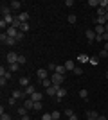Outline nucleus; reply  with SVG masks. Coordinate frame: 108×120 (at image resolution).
<instances>
[{"instance_id": "1", "label": "nucleus", "mask_w": 108, "mask_h": 120, "mask_svg": "<svg viewBox=\"0 0 108 120\" xmlns=\"http://www.w3.org/2000/svg\"><path fill=\"white\" fill-rule=\"evenodd\" d=\"M51 81H52V86H58V88H61V84H63V81H65V75H61V74H54L51 75Z\"/></svg>"}, {"instance_id": "2", "label": "nucleus", "mask_w": 108, "mask_h": 120, "mask_svg": "<svg viewBox=\"0 0 108 120\" xmlns=\"http://www.w3.org/2000/svg\"><path fill=\"white\" fill-rule=\"evenodd\" d=\"M5 61H7L9 65H13V63H18V54H16V52H7V56H5Z\"/></svg>"}, {"instance_id": "3", "label": "nucleus", "mask_w": 108, "mask_h": 120, "mask_svg": "<svg viewBox=\"0 0 108 120\" xmlns=\"http://www.w3.org/2000/svg\"><path fill=\"white\" fill-rule=\"evenodd\" d=\"M36 77L40 81H43V79H49V70L47 68H40V70L36 72Z\"/></svg>"}, {"instance_id": "4", "label": "nucleus", "mask_w": 108, "mask_h": 120, "mask_svg": "<svg viewBox=\"0 0 108 120\" xmlns=\"http://www.w3.org/2000/svg\"><path fill=\"white\" fill-rule=\"evenodd\" d=\"M85 36H87V41H88V43H94V41H96V36H97V34H96L92 29H88L87 32H85Z\"/></svg>"}, {"instance_id": "5", "label": "nucleus", "mask_w": 108, "mask_h": 120, "mask_svg": "<svg viewBox=\"0 0 108 120\" xmlns=\"http://www.w3.org/2000/svg\"><path fill=\"white\" fill-rule=\"evenodd\" d=\"M18 32H20V30L15 29V27H11V25L7 27V30H5V34L9 36V38H16V36H18Z\"/></svg>"}, {"instance_id": "6", "label": "nucleus", "mask_w": 108, "mask_h": 120, "mask_svg": "<svg viewBox=\"0 0 108 120\" xmlns=\"http://www.w3.org/2000/svg\"><path fill=\"white\" fill-rule=\"evenodd\" d=\"M63 65H65V68H67V72H74V68H76V63H74V61H72V59H67V61H65V63H63Z\"/></svg>"}, {"instance_id": "7", "label": "nucleus", "mask_w": 108, "mask_h": 120, "mask_svg": "<svg viewBox=\"0 0 108 120\" xmlns=\"http://www.w3.org/2000/svg\"><path fill=\"white\" fill-rule=\"evenodd\" d=\"M0 13H2V16H7V15H11L13 11H11V7H9V5L2 4V5H0Z\"/></svg>"}, {"instance_id": "8", "label": "nucleus", "mask_w": 108, "mask_h": 120, "mask_svg": "<svg viewBox=\"0 0 108 120\" xmlns=\"http://www.w3.org/2000/svg\"><path fill=\"white\" fill-rule=\"evenodd\" d=\"M9 7H11V11H20L22 2H20V0H13V2L9 4Z\"/></svg>"}, {"instance_id": "9", "label": "nucleus", "mask_w": 108, "mask_h": 120, "mask_svg": "<svg viewBox=\"0 0 108 120\" xmlns=\"http://www.w3.org/2000/svg\"><path fill=\"white\" fill-rule=\"evenodd\" d=\"M58 90H60V88H58V86H51V88H47V95L49 97H56L58 95Z\"/></svg>"}, {"instance_id": "10", "label": "nucleus", "mask_w": 108, "mask_h": 120, "mask_svg": "<svg viewBox=\"0 0 108 120\" xmlns=\"http://www.w3.org/2000/svg\"><path fill=\"white\" fill-rule=\"evenodd\" d=\"M11 97H15L16 100H18V99H24V97H25V91H22V90H15L13 93H11Z\"/></svg>"}, {"instance_id": "11", "label": "nucleus", "mask_w": 108, "mask_h": 120, "mask_svg": "<svg viewBox=\"0 0 108 120\" xmlns=\"http://www.w3.org/2000/svg\"><path fill=\"white\" fill-rule=\"evenodd\" d=\"M29 99H31V100H32V102H40V100H41V99H43V95H41L40 91H34V93H32V95H31V97H29Z\"/></svg>"}, {"instance_id": "12", "label": "nucleus", "mask_w": 108, "mask_h": 120, "mask_svg": "<svg viewBox=\"0 0 108 120\" xmlns=\"http://www.w3.org/2000/svg\"><path fill=\"white\" fill-rule=\"evenodd\" d=\"M24 91H25V97H31L32 93H34V91H36V88H34V86H32V84H29V86H27V88H24Z\"/></svg>"}, {"instance_id": "13", "label": "nucleus", "mask_w": 108, "mask_h": 120, "mask_svg": "<svg viewBox=\"0 0 108 120\" xmlns=\"http://www.w3.org/2000/svg\"><path fill=\"white\" fill-rule=\"evenodd\" d=\"M94 32H96L97 36H103L104 32H106V30H104V25H96V29H94Z\"/></svg>"}, {"instance_id": "14", "label": "nucleus", "mask_w": 108, "mask_h": 120, "mask_svg": "<svg viewBox=\"0 0 108 120\" xmlns=\"http://www.w3.org/2000/svg\"><path fill=\"white\" fill-rule=\"evenodd\" d=\"M16 16H18V20L22 23H27V20H29V13H20V15H16Z\"/></svg>"}, {"instance_id": "15", "label": "nucleus", "mask_w": 108, "mask_h": 120, "mask_svg": "<svg viewBox=\"0 0 108 120\" xmlns=\"http://www.w3.org/2000/svg\"><path fill=\"white\" fill-rule=\"evenodd\" d=\"M63 97H67V90H65V88H60V90H58V95H56V100H61Z\"/></svg>"}, {"instance_id": "16", "label": "nucleus", "mask_w": 108, "mask_h": 120, "mask_svg": "<svg viewBox=\"0 0 108 120\" xmlns=\"http://www.w3.org/2000/svg\"><path fill=\"white\" fill-rule=\"evenodd\" d=\"M77 61H79V63H88V61H90V56H87V54H79V56H77Z\"/></svg>"}, {"instance_id": "17", "label": "nucleus", "mask_w": 108, "mask_h": 120, "mask_svg": "<svg viewBox=\"0 0 108 120\" xmlns=\"http://www.w3.org/2000/svg\"><path fill=\"white\" fill-rule=\"evenodd\" d=\"M18 82H20V86H24V88H27V86L31 84V82H29V77H20Z\"/></svg>"}, {"instance_id": "18", "label": "nucleus", "mask_w": 108, "mask_h": 120, "mask_svg": "<svg viewBox=\"0 0 108 120\" xmlns=\"http://www.w3.org/2000/svg\"><path fill=\"white\" fill-rule=\"evenodd\" d=\"M56 74H61V75L67 74V68H65V65H56Z\"/></svg>"}, {"instance_id": "19", "label": "nucleus", "mask_w": 108, "mask_h": 120, "mask_svg": "<svg viewBox=\"0 0 108 120\" xmlns=\"http://www.w3.org/2000/svg\"><path fill=\"white\" fill-rule=\"evenodd\" d=\"M40 82H41V86H43L45 90H47V88H51V86H52V81H51V77H49V79H43V81H40Z\"/></svg>"}, {"instance_id": "20", "label": "nucleus", "mask_w": 108, "mask_h": 120, "mask_svg": "<svg viewBox=\"0 0 108 120\" xmlns=\"http://www.w3.org/2000/svg\"><path fill=\"white\" fill-rule=\"evenodd\" d=\"M2 20H4L7 25H13V22H15V16H13V15H7V16H4Z\"/></svg>"}, {"instance_id": "21", "label": "nucleus", "mask_w": 108, "mask_h": 120, "mask_svg": "<svg viewBox=\"0 0 108 120\" xmlns=\"http://www.w3.org/2000/svg\"><path fill=\"white\" fill-rule=\"evenodd\" d=\"M27 111H29V109H27L25 106H18V115H20V116H25Z\"/></svg>"}, {"instance_id": "22", "label": "nucleus", "mask_w": 108, "mask_h": 120, "mask_svg": "<svg viewBox=\"0 0 108 120\" xmlns=\"http://www.w3.org/2000/svg\"><path fill=\"white\" fill-rule=\"evenodd\" d=\"M97 116H99V113H97V111H92V109H90V111H87V118H97Z\"/></svg>"}, {"instance_id": "23", "label": "nucleus", "mask_w": 108, "mask_h": 120, "mask_svg": "<svg viewBox=\"0 0 108 120\" xmlns=\"http://www.w3.org/2000/svg\"><path fill=\"white\" fill-rule=\"evenodd\" d=\"M24 106H25L27 109L31 111V109H32V108H34V102H32V100H31V99H27V100H25V102H24Z\"/></svg>"}, {"instance_id": "24", "label": "nucleus", "mask_w": 108, "mask_h": 120, "mask_svg": "<svg viewBox=\"0 0 108 120\" xmlns=\"http://www.w3.org/2000/svg\"><path fill=\"white\" fill-rule=\"evenodd\" d=\"M96 25H106L104 16H97V18H96Z\"/></svg>"}, {"instance_id": "25", "label": "nucleus", "mask_w": 108, "mask_h": 120, "mask_svg": "<svg viewBox=\"0 0 108 120\" xmlns=\"http://www.w3.org/2000/svg\"><path fill=\"white\" fill-rule=\"evenodd\" d=\"M18 41H16V38H7V41H5V45H9V47H15Z\"/></svg>"}, {"instance_id": "26", "label": "nucleus", "mask_w": 108, "mask_h": 120, "mask_svg": "<svg viewBox=\"0 0 108 120\" xmlns=\"http://www.w3.org/2000/svg\"><path fill=\"white\" fill-rule=\"evenodd\" d=\"M88 5H90V7H97V9H99V0H88Z\"/></svg>"}, {"instance_id": "27", "label": "nucleus", "mask_w": 108, "mask_h": 120, "mask_svg": "<svg viewBox=\"0 0 108 120\" xmlns=\"http://www.w3.org/2000/svg\"><path fill=\"white\" fill-rule=\"evenodd\" d=\"M18 68H20V65H18V63H13V65H9V68H7V70H11V72H16Z\"/></svg>"}, {"instance_id": "28", "label": "nucleus", "mask_w": 108, "mask_h": 120, "mask_svg": "<svg viewBox=\"0 0 108 120\" xmlns=\"http://www.w3.org/2000/svg\"><path fill=\"white\" fill-rule=\"evenodd\" d=\"M47 70L54 74V72H56V65H54V63H49V65H47Z\"/></svg>"}, {"instance_id": "29", "label": "nucleus", "mask_w": 108, "mask_h": 120, "mask_svg": "<svg viewBox=\"0 0 108 120\" xmlns=\"http://www.w3.org/2000/svg\"><path fill=\"white\" fill-rule=\"evenodd\" d=\"M88 63H90L92 66H97V65H99V59H97V57H90V61H88Z\"/></svg>"}, {"instance_id": "30", "label": "nucleus", "mask_w": 108, "mask_h": 120, "mask_svg": "<svg viewBox=\"0 0 108 120\" xmlns=\"http://www.w3.org/2000/svg\"><path fill=\"white\" fill-rule=\"evenodd\" d=\"M76 20H77V18H76V15H68V18H67V22H68V23H76Z\"/></svg>"}, {"instance_id": "31", "label": "nucleus", "mask_w": 108, "mask_h": 120, "mask_svg": "<svg viewBox=\"0 0 108 120\" xmlns=\"http://www.w3.org/2000/svg\"><path fill=\"white\" fill-rule=\"evenodd\" d=\"M29 30V23H22L20 25V32H27Z\"/></svg>"}, {"instance_id": "32", "label": "nucleus", "mask_w": 108, "mask_h": 120, "mask_svg": "<svg viewBox=\"0 0 108 120\" xmlns=\"http://www.w3.org/2000/svg\"><path fill=\"white\" fill-rule=\"evenodd\" d=\"M79 97H81V99H88V91L87 90H79Z\"/></svg>"}, {"instance_id": "33", "label": "nucleus", "mask_w": 108, "mask_h": 120, "mask_svg": "<svg viewBox=\"0 0 108 120\" xmlns=\"http://www.w3.org/2000/svg\"><path fill=\"white\" fill-rule=\"evenodd\" d=\"M41 108H43V104H41V100H40V102H34V108H32V109H34V111H40Z\"/></svg>"}, {"instance_id": "34", "label": "nucleus", "mask_w": 108, "mask_h": 120, "mask_svg": "<svg viewBox=\"0 0 108 120\" xmlns=\"http://www.w3.org/2000/svg\"><path fill=\"white\" fill-rule=\"evenodd\" d=\"M41 120H52V113H43V115H41Z\"/></svg>"}, {"instance_id": "35", "label": "nucleus", "mask_w": 108, "mask_h": 120, "mask_svg": "<svg viewBox=\"0 0 108 120\" xmlns=\"http://www.w3.org/2000/svg\"><path fill=\"white\" fill-rule=\"evenodd\" d=\"M60 116H61L60 111H52V120H60Z\"/></svg>"}, {"instance_id": "36", "label": "nucleus", "mask_w": 108, "mask_h": 120, "mask_svg": "<svg viewBox=\"0 0 108 120\" xmlns=\"http://www.w3.org/2000/svg\"><path fill=\"white\" fill-rule=\"evenodd\" d=\"M24 63H25V56L18 54V65H24Z\"/></svg>"}, {"instance_id": "37", "label": "nucleus", "mask_w": 108, "mask_h": 120, "mask_svg": "<svg viewBox=\"0 0 108 120\" xmlns=\"http://www.w3.org/2000/svg\"><path fill=\"white\" fill-rule=\"evenodd\" d=\"M74 74H76V75H81L83 74V68H81V66H76V68H74Z\"/></svg>"}, {"instance_id": "38", "label": "nucleus", "mask_w": 108, "mask_h": 120, "mask_svg": "<svg viewBox=\"0 0 108 120\" xmlns=\"http://www.w3.org/2000/svg\"><path fill=\"white\" fill-rule=\"evenodd\" d=\"M65 115H67V116H72V115H74V109H72V108H67V109H65Z\"/></svg>"}, {"instance_id": "39", "label": "nucleus", "mask_w": 108, "mask_h": 120, "mask_svg": "<svg viewBox=\"0 0 108 120\" xmlns=\"http://www.w3.org/2000/svg\"><path fill=\"white\" fill-rule=\"evenodd\" d=\"M0 86H2V88L7 86V79H5V77H0Z\"/></svg>"}, {"instance_id": "40", "label": "nucleus", "mask_w": 108, "mask_h": 120, "mask_svg": "<svg viewBox=\"0 0 108 120\" xmlns=\"http://www.w3.org/2000/svg\"><path fill=\"white\" fill-rule=\"evenodd\" d=\"M106 5H108V0H99V7H103V9H104Z\"/></svg>"}, {"instance_id": "41", "label": "nucleus", "mask_w": 108, "mask_h": 120, "mask_svg": "<svg viewBox=\"0 0 108 120\" xmlns=\"http://www.w3.org/2000/svg\"><path fill=\"white\" fill-rule=\"evenodd\" d=\"M7 104H9V106H15V104H16V99H15V97H9V100H7Z\"/></svg>"}, {"instance_id": "42", "label": "nucleus", "mask_w": 108, "mask_h": 120, "mask_svg": "<svg viewBox=\"0 0 108 120\" xmlns=\"http://www.w3.org/2000/svg\"><path fill=\"white\" fill-rule=\"evenodd\" d=\"M104 15H106V11H104L103 7H99L97 9V16H104Z\"/></svg>"}, {"instance_id": "43", "label": "nucleus", "mask_w": 108, "mask_h": 120, "mask_svg": "<svg viewBox=\"0 0 108 120\" xmlns=\"http://www.w3.org/2000/svg\"><path fill=\"white\" fill-rule=\"evenodd\" d=\"M99 56H101V57H108V52H106V50H101V52H99Z\"/></svg>"}, {"instance_id": "44", "label": "nucleus", "mask_w": 108, "mask_h": 120, "mask_svg": "<svg viewBox=\"0 0 108 120\" xmlns=\"http://www.w3.org/2000/svg\"><path fill=\"white\" fill-rule=\"evenodd\" d=\"M0 120H11V116H9V115H7V113H4V115L0 116Z\"/></svg>"}, {"instance_id": "45", "label": "nucleus", "mask_w": 108, "mask_h": 120, "mask_svg": "<svg viewBox=\"0 0 108 120\" xmlns=\"http://www.w3.org/2000/svg\"><path fill=\"white\" fill-rule=\"evenodd\" d=\"M24 40V32H18V36H16V41H22Z\"/></svg>"}, {"instance_id": "46", "label": "nucleus", "mask_w": 108, "mask_h": 120, "mask_svg": "<svg viewBox=\"0 0 108 120\" xmlns=\"http://www.w3.org/2000/svg\"><path fill=\"white\" fill-rule=\"evenodd\" d=\"M65 5H67V7H72V5H74V2H72V0H65Z\"/></svg>"}, {"instance_id": "47", "label": "nucleus", "mask_w": 108, "mask_h": 120, "mask_svg": "<svg viewBox=\"0 0 108 120\" xmlns=\"http://www.w3.org/2000/svg\"><path fill=\"white\" fill-rule=\"evenodd\" d=\"M103 40H104V43L108 41V32H104V34H103Z\"/></svg>"}, {"instance_id": "48", "label": "nucleus", "mask_w": 108, "mask_h": 120, "mask_svg": "<svg viewBox=\"0 0 108 120\" xmlns=\"http://www.w3.org/2000/svg\"><path fill=\"white\" fill-rule=\"evenodd\" d=\"M97 120H108V118H106L104 115H99V116H97Z\"/></svg>"}, {"instance_id": "49", "label": "nucleus", "mask_w": 108, "mask_h": 120, "mask_svg": "<svg viewBox=\"0 0 108 120\" xmlns=\"http://www.w3.org/2000/svg\"><path fill=\"white\" fill-rule=\"evenodd\" d=\"M22 120H31V116H29V115H25V116H22Z\"/></svg>"}, {"instance_id": "50", "label": "nucleus", "mask_w": 108, "mask_h": 120, "mask_svg": "<svg viewBox=\"0 0 108 120\" xmlns=\"http://www.w3.org/2000/svg\"><path fill=\"white\" fill-rule=\"evenodd\" d=\"M68 120H77V116H76V115H72V116H68Z\"/></svg>"}, {"instance_id": "51", "label": "nucleus", "mask_w": 108, "mask_h": 120, "mask_svg": "<svg viewBox=\"0 0 108 120\" xmlns=\"http://www.w3.org/2000/svg\"><path fill=\"white\" fill-rule=\"evenodd\" d=\"M104 50H106V52H108V41H106V43H104Z\"/></svg>"}, {"instance_id": "52", "label": "nucleus", "mask_w": 108, "mask_h": 120, "mask_svg": "<svg viewBox=\"0 0 108 120\" xmlns=\"http://www.w3.org/2000/svg\"><path fill=\"white\" fill-rule=\"evenodd\" d=\"M104 20H106V23H108V13H106V15H104Z\"/></svg>"}, {"instance_id": "53", "label": "nucleus", "mask_w": 108, "mask_h": 120, "mask_svg": "<svg viewBox=\"0 0 108 120\" xmlns=\"http://www.w3.org/2000/svg\"><path fill=\"white\" fill-rule=\"evenodd\" d=\"M104 30H106V32H108V23H106V25H104Z\"/></svg>"}, {"instance_id": "54", "label": "nucleus", "mask_w": 108, "mask_h": 120, "mask_svg": "<svg viewBox=\"0 0 108 120\" xmlns=\"http://www.w3.org/2000/svg\"><path fill=\"white\" fill-rule=\"evenodd\" d=\"M104 77H106V79H108V70H106V74H104Z\"/></svg>"}, {"instance_id": "55", "label": "nucleus", "mask_w": 108, "mask_h": 120, "mask_svg": "<svg viewBox=\"0 0 108 120\" xmlns=\"http://www.w3.org/2000/svg\"><path fill=\"white\" fill-rule=\"evenodd\" d=\"M87 120H97V118H87Z\"/></svg>"}]
</instances>
